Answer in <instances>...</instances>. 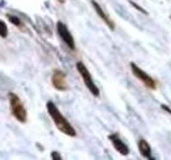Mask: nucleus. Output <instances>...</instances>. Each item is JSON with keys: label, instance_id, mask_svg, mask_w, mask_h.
<instances>
[{"label": "nucleus", "instance_id": "1", "mask_svg": "<svg viewBox=\"0 0 171 160\" xmlns=\"http://www.w3.org/2000/svg\"><path fill=\"white\" fill-rule=\"evenodd\" d=\"M46 109H47L49 115H50L52 119H53V122L56 123L57 128H58L61 132H63V134L69 135V136H75V135H76V131L74 130V127L70 124L69 120L66 119L62 114H61V111L58 110V107H57L52 101H49V102L46 103Z\"/></svg>", "mask_w": 171, "mask_h": 160}, {"label": "nucleus", "instance_id": "2", "mask_svg": "<svg viewBox=\"0 0 171 160\" xmlns=\"http://www.w3.org/2000/svg\"><path fill=\"white\" fill-rule=\"evenodd\" d=\"M9 107L12 115L20 123L26 122V110L23 102H21V99L19 98V95L15 94V93H9Z\"/></svg>", "mask_w": 171, "mask_h": 160}, {"label": "nucleus", "instance_id": "3", "mask_svg": "<svg viewBox=\"0 0 171 160\" xmlns=\"http://www.w3.org/2000/svg\"><path fill=\"white\" fill-rule=\"evenodd\" d=\"M76 69H78L79 71V74L82 75V78H83L84 81V84L87 86V89L91 91V94L92 95H95V97H99V94H100V91H99V87L96 86V84L93 82L92 80V77L90 74V71H88V69L86 68V65L83 62H76Z\"/></svg>", "mask_w": 171, "mask_h": 160}, {"label": "nucleus", "instance_id": "4", "mask_svg": "<svg viewBox=\"0 0 171 160\" xmlns=\"http://www.w3.org/2000/svg\"><path fill=\"white\" fill-rule=\"evenodd\" d=\"M130 69H132V71H133V74L138 78L141 82H143L149 89H155V81H154L150 75H149L147 73H145L143 70H141L138 66H137L134 62H130Z\"/></svg>", "mask_w": 171, "mask_h": 160}, {"label": "nucleus", "instance_id": "5", "mask_svg": "<svg viewBox=\"0 0 171 160\" xmlns=\"http://www.w3.org/2000/svg\"><path fill=\"white\" fill-rule=\"evenodd\" d=\"M57 32H58L59 37L62 38V41L66 44V45H67L70 49H75L74 37H73V35L70 33L69 28L62 23V21H58V23H57Z\"/></svg>", "mask_w": 171, "mask_h": 160}, {"label": "nucleus", "instance_id": "6", "mask_svg": "<svg viewBox=\"0 0 171 160\" xmlns=\"http://www.w3.org/2000/svg\"><path fill=\"white\" fill-rule=\"evenodd\" d=\"M52 84L59 91H66L69 89L67 82H66V75H65L63 71H61V70L54 71V74L52 77Z\"/></svg>", "mask_w": 171, "mask_h": 160}, {"label": "nucleus", "instance_id": "7", "mask_svg": "<svg viewBox=\"0 0 171 160\" xmlns=\"http://www.w3.org/2000/svg\"><path fill=\"white\" fill-rule=\"evenodd\" d=\"M91 4H92L93 9H95V12L99 15V17H100V19L104 21V23H106V24L109 27V28H111V29L113 31V29H115V23L111 20V17H109V16L106 13V11H104V9L101 8V5H99V4L95 2V0H92Z\"/></svg>", "mask_w": 171, "mask_h": 160}, {"label": "nucleus", "instance_id": "8", "mask_svg": "<svg viewBox=\"0 0 171 160\" xmlns=\"http://www.w3.org/2000/svg\"><path fill=\"white\" fill-rule=\"evenodd\" d=\"M109 140L112 142V144H113V147H115V150L117 151V152H120L121 155H124V156H126L129 153V148L126 147V144L123 142L119 138V135H116V134H113V135H109Z\"/></svg>", "mask_w": 171, "mask_h": 160}, {"label": "nucleus", "instance_id": "9", "mask_svg": "<svg viewBox=\"0 0 171 160\" xmlns=\"http://www.w3.org/2000/svg\"><path fill=\"white\" fill-rule=\"evenodd\" d=\"M138 148H140V152H141V155L143 158H147V159H150V160L154 159V158H151V148H150V146H149V143L146 140L141 139L138 142Z\"/></svg>", "mask_w": 171, "mask_h": 160}, {"label": "nucleus", "instance_id": "10", "mask_svg": "<svg viewBox=\"0 0 171 160\" xmlns=\"http://www.w3.org/2000/svg\"><path fill=\"white\" fill-rule=\"evenodd\" d=\"M7 36H8V28H7V24H5L3 20H0V37L5 38Z\"/></svg>", "mask_w": 171, "mask_h": 160}, {"label": "nucleus", "instance_id": "11", "mask_svg": "<svg viewBox=\"0 0 171 160\" xmlns=\"http://www.w3.org/2000/svg\"><path fill=\"white\" fill-rule=\"evenodd\" d=\"M7 19L12 23L13 25H17V27H21V20L17 17V16H13V15H7Z\"/></svg>", "mask_w": 171, "mask_h": 160}, {"label": "nucleus", "instance_id": "12", "mask_svg": "<svg viewBox=\"0 0 171 160\" xmlns=\"http://www.w3.org/2000/svg\"><path fill=\"white\" fill-rule=\"evenodd\" d=\"M129 3H130L132 5H133V7H134V8L137 9V11H140V12H142V13H145V15H147V12H146V11H145V9H143L142 7H140V5H138V4H136L134 2H132V0H129Z\"/></svg>", "mask_w": 171, "mask_h": 160}, {"label": "nucleus", "instance_id": "13", "mask_svg": "<svg viewBox=\"0 0 171 160\" xmlns=\"http://www.w3.org/2000/svg\"><path fill=\"white\" fill-rule=\"evenodd\" d=\"M52 159H54V160H62V156H61L59 152L53 151V152H52Z\"/></svg>", "mask_w": 171, "mask_h": 160}, {"label": "nucleus", "instance_id": "14", "mask_svg": "<svg viewBox=\"0 0 171 160\" xmlns=\"http://www.w3.org/2000/svg\"><path fill=\"white\" fill-rule=\"evenodd\" d=\"M162 109H163V110H166V111H169V113L171 114V110H170V109H169L167 106H164V104H163V106H162Z\"/></svg>", "mask_w": 171, "mask_h": 160}]
</instances>
